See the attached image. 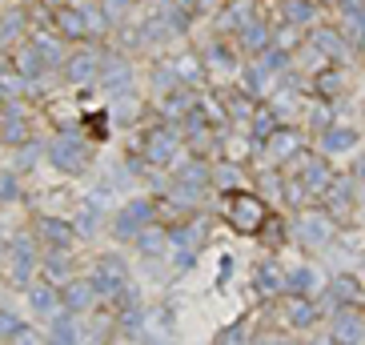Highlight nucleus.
I'll return each mask as SVG.
<instances>
[{
    "instance_id": "f257e3e1",
    "label": "nucleus",
    "mask_w": 365,
    "mask_h": 345,
    "mask_svg": "<svg viewBox=\"0 0 365 345\" xmlns=\"http://www.w3.org/2000/svg\"><path fill=\"white\" fill-rule=\"evenodd\" d=\"M225 217L237 233H257L269 221V205L253 193H229L225 197Z\"/></svg>"
}]
</instances>
